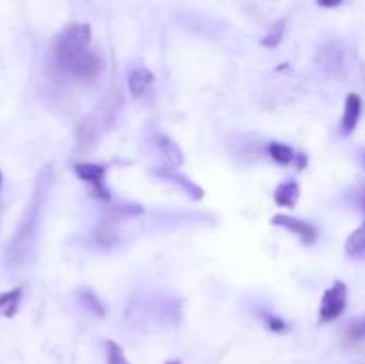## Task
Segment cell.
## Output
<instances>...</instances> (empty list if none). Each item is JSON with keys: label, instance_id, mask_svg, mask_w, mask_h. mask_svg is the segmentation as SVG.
I'll return each instance as SVG.
<instances>
[{"label": "cell", "instance_id": "cell-1", "mask_svg": "<svg viewBox=\"0 0 365 364\" xmlns=\"http://www.w3.org/2000/svg\"><path fill=\"white\" fill-rule=\"evenodd\" d=\"M89 43H91L89 24L66 25L53 41V56L57 64L71 77L84 82L98 79L103 68L98 54L89 50Z\"/></svg>", "mask_w": 365, "mask_h": 364}, {"label": "cell", "instance_id": "cell-2", "mask_svg": "<svg viewBox=\"0 0 365 364\" xmlns=\"http://www.w3.org/2000/svg\"><path fill=\"white\" fill-rule=\"evenodd\" d=\"M43 203V189L41 184L36 186V193L31 200L27 213H25L24 220H21L20 227H18L16 234H14L13 241H11L9 248H7V263L20 264L25 261V256L31 252L32 241L36 236V225H38L39 211H41Z\"/></svg>", "mask_w": 365, "mask_h": 364}, {"label": "cell", "instance_id": "cell-3", "mask_svg": "<svg viewBox=\"0 0 365 364\" xmlns=\"http://www.w3.org/2000/svg\"><path fill=\"white\" fill-rule=\"evenodd\" d=\"M346 303H348V285L342 280H337L324 291L319 307V320L323 323L337 320L344 313Z\"/></svg>", "mask_w": 365, "mask_h": 364}, {"label": "cell", "instance_id": "cell-4", "mask_svg": "<svg viewBox=\"0 0 365 364\" xmlns=\"http://www.w3.org/2000/svg\"><path fill=\"white\" fill-rule=\"evenodd\" d=\"M73 171L78 178L91 184L95 188V195L102 200H109L110 193L107 191L103 178H106V166L95 163H77L73 166Z\"/></svg>", "mask_w": 365, "mask_h": 364}, {"label": "cell", "instance_id": "cell-5", "mask_svg": "<svg viewBox=\"0 0 365 364\" xmlns=\"http://www.w3.org/2000/svg\"><path fill=\"white\" fill-rule=\"evenodd\" d=\"M273 225H278V227H284L285 231L292 232V234L298 236L302 239L303 245H314L317 239V231L312 223L309 221H303L299 218L289 216V214H277L273 216Z\"/></svg>", "mask_w": 365, "mask_h": 364}, {"label": "cell", "instance_id": "cell-6", "mask_svg": "<svg viewBox=\"0 0 365 364\" xmlns=\"http://www.w3.org/2000/svg\"><path fill=\"white\" fill-rule=\"evenodd\" d=\"M362 114V98L356 93H349L346 98L344 116H342V134H351L356 128Z\"/></svg>", "mask_w": 365, "mask_h": 364}, {"label": "cell", "instance_id": "cell-7", "mask_svg": "<svg viewBox=\"0 0 365 364\" xmlns=\"http://www.w3.org/2000/svg\"><path fill=\"white\" fill-rule=\"evenodd\" d=\"M155 143L159 152L163 153L166 163L170 164V168H178L184 164V153H182L180 146H178L173 139H170L164 134H159L155 136Z\"/></svg>", "mask_w": 365, "mask_h": 364}, {"label": "cell", "instance_id": "cell-8", "mask_svg": "<svg viewBox=\"0 0 365 364\" xmlns=\"http://www.w3.org/2000/svg\"><path fill=\"white\" fill-rule=\"evenodd\" d=\"M155 81V75L148 70V68H135L128 75V89H130L132 96H143L150 89V86Z\"/></svg>", "mask_w": 365, "mask_h": 364}, {"label": "cell", "instance_id": "cell-9", "mask_svg": "<svg viewBox=\"0 0 365 364\" xmlns=\"http://www.w3.org/2000/svg\"><path fill=\"white\" fill-rule=\"evenodd\" d=\"M274 202L280 207H287V209H292L296 206L299 198V186L298 182L289 181L282 182L277 189H274Z\"/></svg>", "mask_w": 365, "mask_h": 364}, {"label": "cell", "instance_id": "cell-10", "mask_svg": "<svg viewBox=\"0 0 365 364\" xmlns=\"http://www.w3.org/2000/svg\"><path fill=\"white\" fill-rule=\"evenodd\" d=\"M157 175H160V177L168 178V181H175L178 186H182V189H184L185 193H187L191 198H196L200 200L203 196V189L200 188V186H196L195 182H191L189 178H185L184 175H178L177 171H175V168H168V170H159L155 171Z\"/></svg>", "mask_w": 365, "mask_h": 364}, {"label": "cell", "instance_id": "cell-11", "mask_svg": "<svg viewBox=\"0 0 365 364\" xmlns=\"http://www.w3.org/2000/svg\"><path fill=\"white\" fill-rule=\"evenodd\" d=\"M364 335H365V323L364 320H353L349 321L348 327H346L344 334H342V345L344 348H355L359 346L360 343L364 341Z\"/></svg>", "mask_w": 365, "mask_h": 364}, {"label": "cell", "instance_id": "cell-12", "mask_svg": "<svg viewBox=\"0 0 365 364\" xmlns=\"http://www.w3.org/2000/svg\"><path fill=\"white\" fill-rule=\"evenodd\" d=\"M21 295H24V289L21 288H14L11 291L0 293V313L4 314L6 318L14 316L18 309V303H20Z\"/></svg>", "mask_w": 365, "mask_h": 364}, {"label": "cell", "instance_id": "cell-13", "mask_svg": "<svg viewBox=\"0 0 365 364\" xmlns=\"http://www.w3.org/2000/svg\"><path fill=\"white\" fill-rule=\"evenodd\" d=\"M346 252L351 256L353 259H364L365 256V231L364 227H359L346 243Z\"/></svg>", "mask_w": 365, "mask_h": 364}, {"label": "cell", "instance_id": "cell-14", "mask_svg": "<svg viewBox=\"0 0 365 364\" xmlns=\"http://www.w3.org/2000/svg\"><path fill=\"white\" fill-rule=\"evenodd\" d=\"M267 150H269V156L273 157L277 163L284 164V166L291 164L292 161H294V157H296L294 150H292L291 146L284 145V143H280V141H271L269 148H267Z\"/></svg>", "mask_w": 365, "mask_h": 364}, {"label": "cell", "instance_id": "cell-15", "mask_svg": "<svg viewBox=\"0 0 365 364\" xmlns=\"http://www.w3.org/2000/svg\"><path fill=\"white\" fill-rule=\"evenodd\" d=\"M95 239H96V243H98V245L110 248V246H113L114 243L118 241L116 228H114L113 225H100V227L96 228V232H95Z\"/></svg>", "mask_w": 365, "mask_h": 364}, {"label": "cell", "instance_id": "cell-16", "mask_svg": "<svg viewBox=\"0 0 365 364\" xmlns=\"http://www.w3.org/2000/svg\"><path fill=\"white\" fill-rule=\"evenodd\" d=\"M284 31H285V20L277 21V24L269 29V32H267V34L262 38V45L271 46V49L277 45H280L282 38H284Z\"/></svg>", "mask_w": 365, "mask_h": 364}, {"label": "cell", "instance_id": "cell-17", "mask_svg": "<svg viewBox=\"0 0 365 364\" xmlns=\"http://www.w3.org/2000/svg\"><path fill=\"white\" fill-rule=\"evenodd\" d=\"M81 298L82 302H84L86 309L91 310L93 314H98V316H103V314H106V307H103V303L100 302L98 296L93 291H82Z\"/></svg>", "mask_w": 365, "mask_h": 364}, {"label": "cell", "instance_id": "cell-18", "mask_svg": "<svg viewBox=\"0 0 365 364\" xmlns=\"http://www.w3.org/2000/svg\"><path fill=\"white\" fill-rule=\"evenodd\" d=\"M106 345H107V363L109 364H130L118 343L107 341Z\"/></svg>", "mask_w": 365, "mask_h": 364}, {"label": "cell", "instance_id": "cell-19", "mask_svg": "<svg viewBox=\"0 0 365 364\" xmlns=\"http://www.w3.org/2000/svg\"><path fill=\"white\" fill-rule=\"evenodd\" d=\"M267 325H269V328L273 332H284L285 328V323H284V320H280V318H277V316H267Z\"/></svg>", "mask_w": 365, "mask_h": 364}, {"label": "cell", "instance_id": "cell-20", "mask_svg": "<svg viewBox=\"0 0 365 364\" xmlns=\"http://www.w3.org/2000/svg\"><path fill=\"white\" fill-rule=\"evenodd\" d=\"M316 2H317V6L328 7V9H331V7L342 6V2H344V0H316Z\"/></svg>", "mask_w": 365, "mask_h": 364}, {"label": "cell", "instance_id": "cell-21", "mask_svg": "<svg viewBox=\"0 0 365 364\" xmlns=\"http://www.w3.org/2000/svg\"><path fill=\"white\" fill-rule=\"evenodd\" d=\"M166 364H182V363H180V360H168Z\"/></svg>", "mask_w": 365, "mask_h": 364}, {"label": "cell", "instance_id": "cell-22", "mask_svg": "<svg viewBox=\"0 0 365 364\" xmlns=\"http://www.w3.org/2000/svg\"><path fill=\"white\" fill-rule=\"evenodd\" d=\"M2 182H4V175L2 171H0V189H2Z\"/></svg>", "mask_w": 365, "mask_h": 364}]
</instances>
